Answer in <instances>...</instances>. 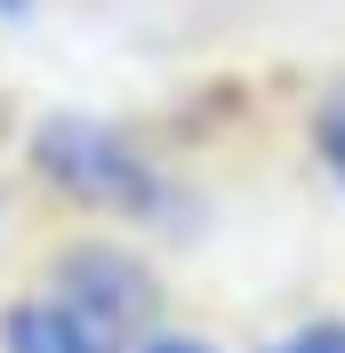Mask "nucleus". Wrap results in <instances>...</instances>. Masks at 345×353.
Wrapping results in <instances>:
<instances>
[{"label":"nucleus","instance_id":"1","mask_svg":"<svg viewBox=\"0 0 345 353\" xmlns=\"http://www.w3.org/2000/svg\"><path fill=\"white\" fill-rule=\"evenodd\" d=\"M32 169H41L65 201H81V209L137 217V225L169 217V176H161V161H152L129 129H112V121L48 112L41 129H32Z\"/></svg>","mask_w":345,"mask_h":353},{"label":"nucleus","instance_id":"7","mask_svg":"<svg viewBox=\"0 0 345 353\" xmlns=\"http://www.w3.org/2000/svg\"><path fill=\"white\" fill-rule=\"evenodd\" d=\"M0 17H8V24H17V17H32V0H0Z\"/></svg>","mask_w":345,"mask_h":353},{"label":"nucleus","instance_id":"4","mask_svg":"<svg viewBox=\"0 0 345 353\" xmlns=\"http://www.w3.org/2000/svg\"><path fill=\"white\" fill-rule=\"evenodd\" d=\"M313 153H322V169L345 185V88H329L322 105H313Z\"/></svg>","mask_w":345,"mask_h":353},{"label":"nucleus","instance_id":"3","mask_svg":"<svg viewBox=\"0 0 345 353\" xmlns=\"http://www.w3.org/2000/svg\"><path fill=\"white\" fill-rule=\"evenodd\" d=\"M0 353H105V345L65 305H48L41 289H32V297H17V305L0 313Z\"/></svg>","mask_w":345,"mask_h":353},{"label":"nucleus","instance_id":"5","mask_svg":"<svg viewBox=\"0 0 345 353\" xmlns=\"http://www.w3.org/2000/svg\"><path fill=\"white\" fill-rule=\"evenodd\" d=\"M273 353H345V321H305V330L281 337Z\"/></svg>","mask_w":345,"mask_h":353},{"label":"nucleus","instance_id":"2","mask_svg":"<svg viewBox=\"0 0 345 353\" xmlns=\"http://www.w3.org/2000/svg\"><path fill=\"white\" fill-rule=\"evenodd\" d=\"M48 305H65L105 353H137L152 330H161V281L152 265L121 241H65L48 257V281H41Z\"/></svg>","mask_w":345,"mask_h":353},{"label":"nucleus","instance_id":"6","mask_svg":"<svg viewBox=\"0 0 345 353\" xmlns=\"http://www.w3.org/2000/svg\"><path fill=\"white\" fill-rule=\"evenodd\" d=\"M137 353H217V345H209V337H185V330H152Z\"/></svg>","mask_w":345,"mask_h":353}]
</instances>
